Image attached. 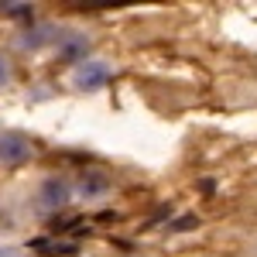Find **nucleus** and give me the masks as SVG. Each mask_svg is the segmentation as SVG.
<instances>
[{
	"instance_id": "obj_5",
	"label": "nucleus",
	"mask_w": 257,
	"mask_h": 257,
	"mask_svg": "<svg viewBox=\"0 0 257 257\" xmlns=\"http://www.w3.org/2000/svg\"><path fill=\"white\" fill-rule=\"evenodd\" d=\"M0 257H21L18 250H0Z\"/></svg>"
},
{
	"instance_id": "obj_3",
	"label": "nucleus",
	"mask_w": 257,
	"mask_h": 257,
	"mask_svg": "<svg viewBox=\"0 0 257 257\" xmlns=\"http://www.w3.org/2000/svg\"><path fill=\"white\" fill-rule=\"evenodd\" d=\"M41 199H45V206H48V209H59V206L69 202V185L59 182V178H48V182H45V189H41Z\"/></svg>"
},
{
	"instance_id": "obj_2",
	"label": "nucleus",
	"mask_w": 257,
	"mask_h": 257,
	"mask_svg": "<svg viewBox=\"0 0 257 257\" xmlns=\"http://www.w3.org/2000/svg\"><path fill=\"white\" fill-rule=\"evenodd\" d=\"M31 155V138H24L21 131H4L0 134V161L18 165Z\"/></svg>"
},
{
	"instance_id": "obj_4",
	"label": "nucleus",
	"mask_w": 257,
	"mask_h": 257,
	"mask_svg": "<svg viewBox=\"0 0 257 257\" xmlns=\"http://www.w3.org/2000/svg\"><path fill=\"white\" fill-rule=\"evenodd\" d=\"M7 79H11V62H7V55L0 52V89L7 86Z\"/></svg>"
},
{
	"instance_id": "obj_1",
	"label": "nucleus",
	"mask_w": 257,
	"mask_h": 257,
	"mask_svg": "<svg viewBox=\"0 0 257 257\" xmlns=\"http://www.w3.org/2000/svg\"><path fill=\"white\" fill-rule=\"evenodd\" d=\"M103 82H110V69L99 59H82L76 69H72V86L76 89H99Z\"/></svg>"
}]
</instances>
